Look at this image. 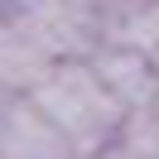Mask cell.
Returning a JSON list of instances; mask_svg holds the SVG:
<instances>
[{"label":"cell","instance_id":"1","mask_svg":"<svg viewBox=\"0 0 159 159\" xmlns=\"http://www.w3.org/2000/svg\"><path fill=\"white\" fill-rule=\"evenodd\" d=\"M24 97L72 145L77 159L111 149L116 135H120V120H125V106L97 82V72L87 68V58H58L48 68V77L34 92H24Z\"/></svg>","mask_w":159,"mask_h":159},{"label":"cell","instance_id":"4","mask_svg":"<svg viewBox=\"0 0 159 159\" xmlns=\"http://www.w3.org/2000/svg\"><path fill=\"white\" fill-rule=\"evenodd\" d=\"M0 159H77L72 145L29 106V97H15L10 116L0 125Z\"/></svg>","mask_w":159,"mask_h":159},{"label":"cell","instance_id":"6","mask_svg":"<svg viewBox=\"0 0 159 159\" xmlns=\"http://www.w3.org/2000/svg\"><path fill=\"white\" fill-rule=\"evenodd\" d=\"M0 5H20V0H0Z\"/></svg>","mask_w":159,"mask_h":159},{"label":"cell","instance_id":"2","mask_svg":"<svg viewBox=\"0 0 159 159\" xmlns=\"http://www.w3.org/2000/svg\"><path fill=\"white\" fill-rule=\"evenodd\" d=\"M53 63H58V48L48 43V34L29 10L20 5L0 10V92H15V97L34 92Z\"/></svg>","mask_w":159,"mask_h":159},{"label":"cell","instance_id":"5","mask_svg":"<svg viewBox=\"0 0 159 159\" xmlns=\"http://www.w3.org/2000/svg\"><path fill=\"white\" fill-rule=\"evenodd\" d=\"M10 106H15V92H0V125H5V116H10Z\"/></svg>","mask_w":159,"mask_h":159},{"label":"cell","instance_id":"3","mask_svg":"<svg viewBox=\"0 0 159 159\" xmlns=\"http://www.w3.org/2000/svg\"><path fill=\"white\" fill-rule=\"evenodd\" d=\"M87 68L97 72V82L120 101V106H149L154 101V58L135 48H116V43H97L87 53Z\"/></svg>","mask_w":159,"mask_h":159}]
</instances>
